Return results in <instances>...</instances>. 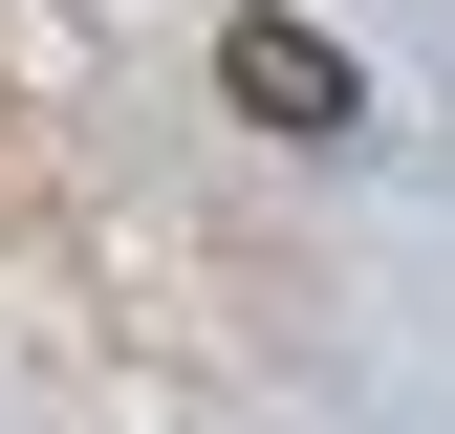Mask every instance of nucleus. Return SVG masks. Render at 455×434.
<instances>
[{
    "instance_id": "obj_1",
    "label": "nucleus",
    "mask_w": 455,
    "mask_h": 434,
    "mask_svg": "<svg viewBox=\"0 0 455 434\" xmlns=\"http://www.w3.org/2000/svg\"><path fill=\"white\" fill-rule=\"evenodd\" d=\"M217 108L282 131V152H347V131H369V66H347L325 22H282V0H239V22H217Z\"/></svg>"
}]
</instances>
